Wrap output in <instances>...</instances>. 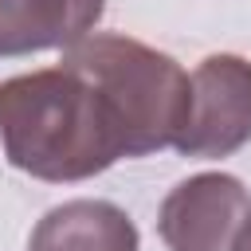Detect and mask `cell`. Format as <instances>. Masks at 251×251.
Returning <instances> with one entry per match:
<instances>
[{"label":"cell","instance_id":"obj_1","mask_svg":"<svg viewBox=\"0 0 251 251\" xmlns=\"http://www.w3.org/2000/svg\"><path fill=\"white\" fill-rule=\"evenodd\" d=\"M0 141L20 173L51 184L86 180L126 157L110 102L67 63L0 82Z\"/></svg>","mask_w":251,"mask_h":251},{"label":"cell","instance_id":"obj_3","mask_svg":"<svg viewBox=\"0 0 251 251\" xmlns=\"http://www.w3.org/2000/svg\"><path fill=\"white\" fill-rule=\"evenodd\" d=\"M247 224L251 196L227 173H196L180 180L157 212V231L169 251H235Z\"/></svg>","mask_w":251,"mask_h":251},{"label":"cell","instance_id":"obj_7","mask_svg":"<svg viewBox=\"0 0 251 251\" xmlns=\"http://www.w3.org/2000/svg\"><path fill=\"white\" fill-rule=\"evenodd\" d=\"M235 251H251V224L243 227V235H239V243H235Z\"/></svg>","mask_w":251,"mask_h":251},{"label":"cell","instance_id":"obj_2","mask_svg":"<svg viewBox=\"0 0 251 251\" xmlns=\"http://www.w3.org/2000/svg\"><path fill=\"white\" fill-rule=\"evenodd\" d=\"M63 63L90 78L110 102L126 137V157H145L180 141L192 110V78L176 59L129 35H86L63 51Z\"/></svg>","mask_w":251,"mask_h":251},{"label":"cell","instance_id":"obj_4","mask_svg":"<svg viewBox=\"0 0 251 251\" xmlns=\"http://www.w3.org/2000/svg\"><path fill=\"white\" fill-rule=\"evenodd\" d=\"M251 141V63L243 55H208L192 71V110L180 141L184 157H227Z\"/></svg>","mask_w":251,"mask_h":251},{"label":"cell","instance_id":"obj_5","mask_svg":"<svg viewBox=\"0 0 251 251\" xmlns=\"http://www.w3.org/2000/svg\"><path fill=\"white\" fill-rule=\"evenodd\" d=\"M106 0H0V59L71 51L102 20Z\"/></svg>","mask_w":251,"mask_h":251},{"label":"cell","instance_id":"obj_6","mask_svg":"<svg viewBox=\"0 0 251 251\" xmlns=\"http://www.w3.org/2000/svg\"><path fill=\"white\" fill-rule=\"evenodd\" d=\"M27 251H137V227L110 200H67L35 224Z\"/></svg>","mask_w":251,"mask_h":251}]
</instances>
